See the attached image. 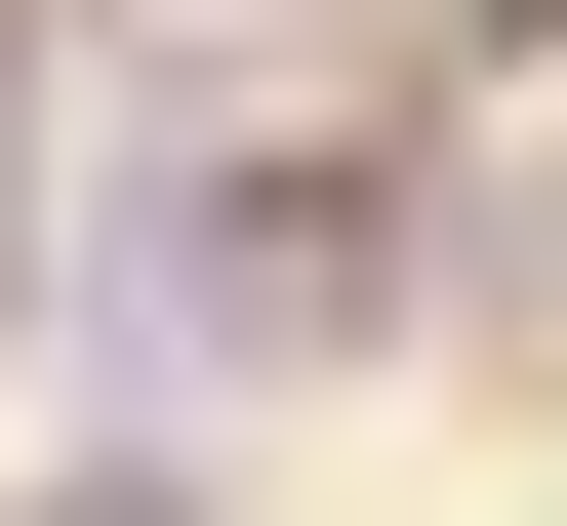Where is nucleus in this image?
Segmentation results:
<instances>
[{
  "mask_svg": "<svg viewBox=\"0 0 567 526\" xmlns=\"http://www.w3.org/2000/svg\"><path fill=\"white\" fill-rule=\"evenodd\" d=\"M0 526H244V445H122L82 405V445H0Z\"/></svg>",
  "mask_w": 567,
  "mask_h": 526,
  "instance_id": "nucleus-2",
  "label": "nucleus"
},
{
  "mask_svg": "<svg viewBox=\"0 0 567 526\" xmlns=\"http://www.w3.org/2000/svg\"><path fill=\"white\" fill-rule=\"evenodd\" d=\"M82 41L122 0H0V405L82 364Z\"/></svg>",
  "mask_w": 567,
  "mask_h": 526,
  "instance_id": "nucleus-1",
  "label": "nucleus"
}]
</instances>
